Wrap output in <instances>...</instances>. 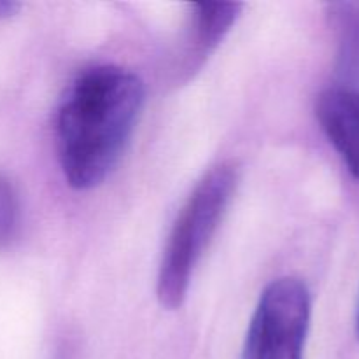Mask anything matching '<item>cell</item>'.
I'll use <instances>...</instances> for the list:
<instances>
[{"instance_id": "cell-5", "label": "cell", "mask_w": 359, "mask_h": 359, "mask_svg": "<svg viewBox=\"0 0 359 359\" xmlns=\"http://www.w3.org/2000/svg\"><path fill=\"white\" fill-rule=\"evenodd\" d=\"M328 20L337 42V86L359 91V2L328 4Z\"/></svg>"}, {"instance_id": "cell-2", "label": "cell", "mask_w": 359, "mask_h": 359, "mask_svg": "<svg viewBox=\"0 0 359 359\" xmlns=\"http://www.w3.org/2000/svg\"><path fill=\"white\" fill-rule=\"evenodd\" d=\"M237 181V165H216L200 179L179 212L158 272L156 297L167 311L184 304L193 270L226 214Z\"/></svg>"}, {"instance_id": "cell-8", "label": "cell", "mask_w": 359, "mask_h": 359, "mask_svg": "<svg viewBox=\"0 0 359 359\" xmlns=\"http://www.w3.org/2000/svg\"><path fill=\"white\" fill-rule=\"evenodd\" d=\"M20 9H21V4L0 0V21L7 20V18H13Z\"/></svg>"}, {"instance_id": "cell-4", "label": "cell", "mask_w": 359, "mask_h": 359, "mask_svg": "<svg viewBox=\"0 0 359 359\" xmlns=\"http://www.w3.org/2000/svg\"><path fill=\"white\" fill-rule=\"evenodd\" d=\"M316 118L330 144L359 181V91L333 86L316 100Z\"/></svg>"}, {"instance_id": "cell-1", "label": "cell", "mask_w": 359, "mask_h": 359, "mask_svg": "<svg viewBox=\"0 0 359 359\" xmlns=\"http://www.w3.org/2000/svg\"><path fill=\"white\" fill-rule=\"evenodd\" d=\"M144 84L118 65L84 70L56 114V153L67 184L100 186L121 160L144 105Z\"/></svg>"}, {"instance_id": "cell-3", "label": "cell", "mask_w": 359, "mask_h": 359, "mask_svg": "<svg viewBox=\"0 0 359 359\" xmlns=\"http://www.w3.org/2000/svg\"><path fill=\"white\" fill-rule=\"evenodd\" d=\"M311 326V294L297 277L263 290L245 335L244 359H304Z\"/></svg>"}, {"instance_id": "cell-6", "label": "cell", "mask_w": 359, "mask_h": 359, "mask_svg": "<svg viewBox=\"0 0 359 359\" xmlns=\"http://www.w3.org/2000/svg\"><path fill=\"white\" fill-rule=\"evenodd\" d=\"M242 4L235 2H196L193 4V35H195V55L205 58L217 48L224 35L231 30L241 16Z\"/></svg>"}, {"instance_id": "cell-9", "label": "cell", "mask_w": 359, "mask_h": 359, "mask_svg": "<svg viewBox=\"0 0 359 359\" xmlns=\"http://www.w3.org/2000/svg\"><path fill=\"white\" fill-rule=\"evenodd\" d=\"M358 337H359V311H358Z\"/></svg>"}, {"instance_id": "cell-7", "label": "cell", "mask_w": 359, "mask_h": 359, "mask_svg": "<svg viewBox=\"0 0 359 359\" xmlns=\"http://www.w3.org/2000/svg\"><path fill=\"white\" fill-rule=\"evenodd\" d=\"M21 224L20 193L13 179L0 170V251L16 242Z\"/></svg>"}]
</instances>
